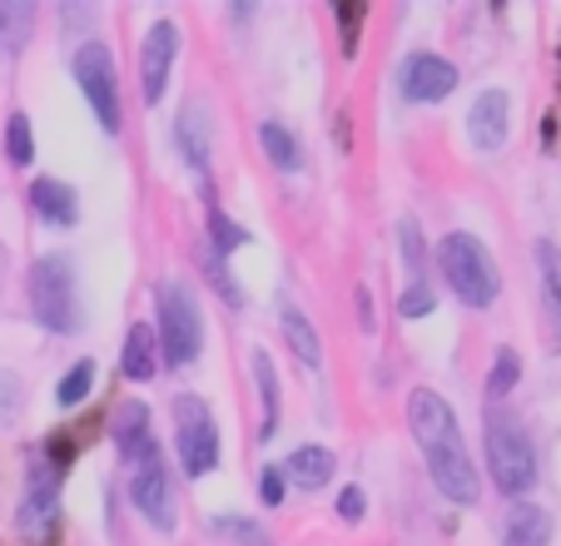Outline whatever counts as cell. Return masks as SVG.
Wrapping results in <instances>:
<instances>
[{
	"label": "cell",
	"instance_id": "30bf717a",
	"mask_svg": "<svg viewBox=\"0 0 561 546\" xmlns=\"http://www.w3.org/2000/svg\"><path fill=\"white\" fill-rule=\"evenodd\" d=\"M174 55H180V25L174 21H154L139 45V80H145V105L154 110L164 100V84L174 75Z\"/></svg>",
	"mask_w": 561,
	"mask_h": 546
},
{
	"label": "cell",
	"instance_id": "1f68e13d",
	"mask_svg": "<svg viewBox=\"0 0 561 546\" xmlns=\"http://www.w3.org/2000/svg\"><path fill=\"white\" fill-rule=\"evenodd\" d=\"M284 497H288L284 467H264V473H259V502H264V507H284Z\"/></svg>",
	"mask_w": 561,
	"mask_h": 546
},
{
	"label": "cell",
	"instance_id": "5b68a950",
	"mask_svg": "<svg viewBox=\"0 0 561 546\" xmlns=\"http://www.w3.org/2000/svg\"><path fill=\"white\" fill-rule=\"evenodd\" d=\"M488 473L502 497H527L537 482V447L507 412H488Z\"/></svg>",
	"mask_w": 561,
	"mask_h": 546
},
{
	"label": "cell",
	"instance_id": "6da1fadb",
	"mask_svg": "<svg viewBox=\"0 0 561 546\" xmlns=\"http://www.w3.org/2000/svg\"><path fill=\"white\" fill-rule=\"evenodd\" d=\"M408 428H413L417 447H423V463L433 473V487L447 502H477L482 492V477H477L472 457H467L462 428H457V412L447 398H437L433 388H413L408 393Z\"/></svg>",
	"mask_w": 561,
	"mask_h": 546
},
{
	"label": "cell",
	"instance_id": "ba28073f",
	"mask_svg": "<svg viewBox=\"0 0 561 546\" xmlns=\"http://www.w3.org/2000/svg\"><path fill=\"white\" fill-rule=\"evenodd\" d=\"M129 502L149 516V526L174 532V487H170V463L164 452H145L139 463H129Z\"/></svg>",
	"mask_w": 561,
	"mask_h": 546
},
{
	"label": "cell",
	"instance_id": "2e32d148",
	"mask_svg": "<svg viewBox=\"0 0 561 546\" xmlns=\"http://www.w3.org/2000/svg\"><path fill=\"white\" fill-rule=\"evenodd\" d=\"M551 542V512L537 502H517L502 522V546H547Z\"/></svg>",
	"mask_w": 561,
	"mask_h": 546
},
{
	"label": "cell",
	"instance_id": "d6986e66",
	"mask_svg": "<svg viewBox=\"0 0 561 546\" xmlns=\"http://www.w3.org/2000/svg\"><path fill=\"white\" fill-rule=\"evenodd\" d=\"M204 105L199 100H190V105L180 110V149H184V159H190V169H209V125H204Z\"/></svg>",
	"mask_w": 561,
	"mask_h": 546
},
{
	"label": "cell",
	"instance_id": "603a6c76",
	"mask_svg": "<svg viewBox=\"0 0 561 546\" xmlns=\"http://www.w3.org/2000/svg\"><path fill=\"white\" fill-rule=\"evenodd\" d=\"M0 145H5V159H11L15 169H25L35 159V135H31V115H21V110H15L11 120H5V139H0Z\"/></svg>",
	"mask_w": 561,
	"mask_h": 546
},
{
	"label": "cell",
	"instance_id": "f1b7e54d",
	"mask_svg": "<svg viewBox=\"0 0 561 546\" xmlns=\"http://www.w3.org/2000/svg\"><path fill=\"white\" fill-rule=\"evenodd\" d=\"M21 408H25V383H21V373L0 368V428L21 418Z\"/></svg>",
	"mask_w": 561,
	"mask_h": 546
},
{
	"label": "cell",
	"instance_id": "277c9868",
	"mask_svg": "<svg viewBox=\"0 0 561 546\" xmlns=\"http://www.w3.org/2000/svg\"><path fill=\"white\" fill-rule=\"evenodd\" d=\"M154 343L164 348L170 368H190L204 353V318L194 294L180 278H159L154 284Z\"/></svg>",
	"mask_w": 561,
	"mask_h": 546
},
{
	"label": "cell",
	"instance_id": "7a4b0ae2",
	"mask_svg": "<svg viewBox=\"0 0 561 546\" xmlns=\"http://www.w3.org/2000/svg\"><path fill=\"white\" fill-rule=\"evenodd\" d=\"M31 318L45 333L75 338L85 328V308H80V284H75L70 253H41L31 263Z\"/></svg>",
	"mask_w": 561,
	"mask_h": 546
},
{
	"label": "cell",
	"instance_id": "ac0fdd59",
	"mask_svg": "<svg viewBox=\"0 0 561 546\" xmlns=\"http://www.w3.org/2000/svg\"><path fill=\"white\" fill-rule=\"evenodd\" d=\"M35 5L31 0H0V60H15L35 31Z\"/></svg>",
	"mask_w": 561,
	"mask_h": 546
},
{
	"label": "cell",
	"instance_id": "8fae6325",
	"mask_svg": "<svg viewBox=\"0 0 561 546\" xmlns=\"http://www.w3.org/2000/svg\"><path fill=\"white\" fill-rule=\"evenodd\" d=\"M507 120H512L507 90H482V95L472 100V110H467V139H472V149L497 155V149L507 145Z\"/></svg>",
	"mask_w": 561,
	"mask_h": 546
},
{
	"label": "cell",
	"instance_id": "836d02e7",
	"mask_svg": "<svg viewBox=\"0 0 561 546\" xmlns=\"http://www.w3.org/2000/svg\"><path fill=\"white\" fill-rule=\"evenodd\" d=\"M398 249H403V259H408V269H423V239H417V224L413 219H403L398 224Z\"/></svg>",
	"mask_w": 561,
	"mask_h": 546
},
{
	"label": "cell",
	"instance_id": "f546056e",
	"mask_svg": "<svg viewBox=\"0 0 561 546\" xmlns=\"http://www.w3.org/2000/svg\"><path fill=\"white\" fill-rule=\"evenodd\" d=\"M433 304H437L433 288H427L423 278H413V284L403 288V298H398V314H403V318H427V314H433Z\"/></svg>",
	"mask_w": 561,
	"mask_h": 546
},
{
	"label": "cell",
	"instance_id": "4fadbf2b",
	"mask_svg": "<svg viewBox=\"0 0 561 546\" xmlns=\"http://www.w3.org/2000/svg\"><path fill=\"white\" fill-rule=\"evenodd\" d=\"M31 209L41 214L50 229H70V224L80 219V200H75V190L65 184V179H35L31 184Z\"/></svg>",
	"mask_w": 561,
	"mask_h": 546
},
{
	"label": "cell",
	"instance_id": "8992f818",
	"mask_svg": "<svg viewBox=\"0 0 561 546\" xmlns=\"http://www.w3.org/2000/svg\"><path fill=\"white\" fill-rule=\"evenodd\" d=\"M70 70H75L80 95H85L90 110H95L100 129H105V135H119V129H125V120H119V80H115V55L105 50V41L75 45Z\"/></svg>",
	"mask_w": 561,
	"mask_h": 546
},
{
	"label": "cell",
	"instance_id": "4316f807",
	"mask_svg": "<svg viewBox=\"0 0 561 546\" xmlns=\"http://www.w3.org/2000/svg\"><path fill=\"white\" fill-rule=\"evenodd\" d=\"M537 269H541V288H547V304L561 314V249L551 239L537 243Z\"/></svg>",
	"mask_w": 561,
	"mask_h": 546
},
{
	"label": "cell",
	"instance_id": "83f0119b",
	"mask_svg": "<svg viewBox=\"0 0 561 546\" xmlns=\"http://www.w3.org/2000/svg\"><path fill=\"white\" fill-rule=\"evenodd\" d=\"M339 41H343V55H358V31H363V21H368V5H358V0H348V5H339Z\"/></svg>",
	"mask_w": 561,
	"mask_h": 546
},
{
	"label": "cell",
	"instance_id": "5bb4252c",
	"mask_svg": "<svg viewBox=\"0 0 561 546\" xmlns=\"http://www.w3.org/2000/svg\"><path fill=\"white\" fill-rule=\"evenodd\" d=\"M333 473H339V457L329 447H298V452H288V463H284V477L294 487H304V492H323L333 482Z\"/></svg>",
	"mask_w": 561,
	"mask_h": 546
},
{
	"label": "cell",
	"instance_id": "4dcf8cb0",
	"mask_svg": "<svg viewBox=\"0 0 561 546\" xmlns=\"http://www.w3.org/2000/svg\"><path fill=\"white\" fill-rule=\"evenodd\" d=\"M214 532L233 536V542H249V546H268V536L259 532L254 522H239V516H233V512H219V516H214Z\"/></svg>",
	"mask_w": 561,
	"mask_h": 546
},
{
	"label": "cell",
	"instance_id": "9c48e42d",
	"mask_svg": "<svg viewBox=\"0 0 561 546\" xmlns=\"http://www.w3.org/2000/svg\"><path fill=\"white\" fill-rule=\"evenodd\" d=\"M457 80H462V75H457L453 60L417 50V55H408V60H403L398 90H403L408 105H437V100H447L457 90Z\"/></svg>",
	"mask_w": 561,
	"mask_h": 546
},
{
	"label": "cell",
	"instance_id": "ffe728a7",
	"mask_svg": "<svg viewBox=\"0 0 561 546\" xmlns=\"http://www.w3.org/2000/svg\"><path fill=\"white\" fill-rule=\"evenodd\" d=\"M254 383H259V398H264L259 442H274V432H278V378H274V357L268 353H254Z\"/></svg>",
	"mask_w": 561,
	"mask_h": 546
},
{
	"label": "cell",
	"instance_id": "3957f363",
	"mask_svg": "<svg viewBox=\"0 0 561 546\" xmlns=\"http://www.w3.org/2000/svg\"><path fill=\"white\" fill-rule=\"evenodd\" d=\"M437 263H443V278H447L457 304H467V308L497 304L502 269H497V259L482 249V239H472V234H462V229L447 234V239L437 243Z\"/></svg>",
	"mask_w": 561,
	"mask_h": 546
},
{
	"label": "cell",
	"instance_id": "9a60e30c",
	"mask_svg": "<svg viewBox=\"0 0 561 546\" xmlns=\"http://www.w3.org/2000/svg\"><path fill=\"white\" fill-rule=\"evenodd\" d=\"M119 373L129 383H149L159 373V343H154V328L149 323H135L119 343Z\"/></svg>",
	"mask_w": 561,
	"mask_h": 546
},
{
	"label": "cell",
	"instance_id": "44dd1931",
	"mask_svg": "<svg viewBox=\"0 0 561 546\" xmlns=\"http://www.w3.org/2000/svg\"><path fill=\"white\" fill-rule=\"evenodd\" d=\"M259 145H264L268 164L284 169V174H294V169L304 164V155H298V139L288 135V129L278 125V120H264V125H259Z\"/></svg>",
	"mask_w": 561,
	"mask_h": 546
},
{
	"label": "cell",
	"instance_id": "cb8c5ba5",
	"mask_svg": "<svg viewBox=\"0 0 561 546\" xmlns=\"http://www.w3.org/2000/svg\"><path fill=\"white\" fill-rule=\"evenodd\" d=\"M517 383H522V357L512 353V348H497V357H492V373H488V388H482V393H488L492 402H502L512 388H517Z\"/></svg>",
	"mask_w": 561,
	"mask_h": 546
},
{
	"label": "cell",
	"instance_id": "e575fe53",
	"mask_svg": "<svg viewBox=\"0 0 561 546\" xmlns=\"http://www.w3.org/2000/svg\"><path fill=\"white\" fill-rule=\"evenodd\" d=\"M358 323H363V333H373V294L368 288H358Z\"/></svg>",
	"mask_w": 561,
	"mask_h": 546
},
{
	"label": "cell",
	"instance_id": "7402d4cb",
	"mask_svg": "<svg viewBox=\"0 0 561 546\" xmlns=\"http://www.w3.org/2000/svg\"><path fill=\"white\" fill-rule=\"evenodd\" d=\"M90 393H95V357H80V363H70V373L60 378L55 402H60V408H80Z\"/></svg>",
	"mask_w": 561,
	"mask_h": 546
},
{
	"label": "cell",
	"instance_id": "e0dca14e",
	"mask_svg": "<svg viewBox=\"0 0 561 546\" xmlns=\"http://www.w3.org/2000/svg\"><path fill=\"white\" fill-rule=\"evenodd\" d=\"M278 328H284V338H288V348H294V357L304 363L308 373L323 363V343H318V333H313V323H308V314L298 304H284L278 298Z\"/></svg>",
	"mask_w": 561,
	"mask_h": 546
},
{
	"label": "cell",
	"instance_id": "d4e9b609",
	"mask_svg": "<svg viewBox=\"0 0 561 546\" xmlns=\"http://www.w3.org/2000/svg\"><path fill=\"white\" fill-rule=\"evenodd\" d=\"M244 243H249V229H244V224H233L229 214L219 209V204H209V249L224 259V253L244 249Z\"/></svg>",
	"mask_w": 561,
	"mask_h": 546
},
{
	"label": "cell",
	"instance_id": "d6a6232c",
	"mask_svg": "<svg viewBox=\"0 0 561 546\" xmlns=\"http://www.w3.org/2000/svg\"><path fill=\"white\" fill-rule=\"evenodd\" d=\"M339 516L348 526H358L363 516H368V492H363V487H343L339 492Z\"/></svg>",
	"mask_w": 561,
	"mask_h": 546
},
{
	"label": "cell",
	"instance_id": "484cf974",
	"mask_svg": "<svg viewBox=\"0 0 561 546\" xmlns=\"http://www.w3.org/2000/svg\"><path fill=\"white\" fill-rule=\"evenodd\" d=\"M194 259H199L204 278H209V284H214V288H219V298H224V304H229V308H239V304H244V294H239V288H233L229 269H224V259H219V253H214V249H209V239H204V243H199V249H194Z\"/></svg>",
	"mask_w": 561,
	"mask_h": 546
},
{
	"label": "cell",
	"instance_id": "7c38bea8",
	"mask_svg": "<svg viewBox=\"0 0 561 546\" xmlns=\"http://www.w3.org/2000/svg\"><path fill=\"white\" fill-rule=\"evenodd\" d=\"M110 437H115V447H119V457H125V467L139 463L145 452L159 447V442H154V428H149V408H145L139 398H125V402H119L115 422H110Z\"/></svg>",
	"mask_w": 561,
	"mask_h": 546
},
{
	"label": "cell",
	"instance_id": "52a82bcc",
	"mask_svg": "<svg viewBox=\"0 0 561 546\" xmlns=\"http://www.w3.org/2000/svg\"><path fill=\"white\" fill-rule=\"evenodd\" d=\"M174 442H180L184 477H209L219 467V422H214L209 402L194 393L174 398Z\"/></svg>",
	"mask_w": 561,
	"mask_h": 546
}]
</instances>
